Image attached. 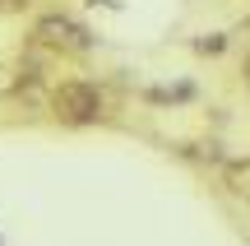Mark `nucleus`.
Listing matches in <instances>:
<instances>
[{"mask_svg": "<svg viewBox=\"0 0 250 246\" xmlns=\"http://www.w3.org/2000/svg\"><path fill=\"white\" fill-rule=\"evenodd\" d=\"M51 107H56V116L70 121V126H93V121H102V107H107V102H102V93L93 89V84L65 79V84H56Z\"/></svg>", "mask_w": 250, "mask_h": 246, "instance_id": "f257e3e1", "label": "nucleus"}, {"mask_svg": "<svg viewBox=\"0 0 250 246\" xmlns=\"http://www.w3.org/2000/svg\"><path fill=\"white\" fill-rule=\"evenodd\" d=\"M33 42L42 51H56V56H83L88 51V33L65 14H42L33 23Z\"/></svg>", "mask_w": 250, "mask_h": 246, "instance_id": "f03ea898", "label": "nucleus"}, {"mask_svg": "<svg viewBox=\"0 0 250 246\" xmlns=\"http://www.w3.org/2000/svg\"><path fill=\"white\" fill-rule=\"evenodd\" d=\"M223 186L236 195V200L250 204V158H232V163L223 167Z\"/></svg>", "mask_w": 250, "mask_h": 246, "instance_id": "7ed1b4c3", "label": "nucleus"}, {"mask_svg": "<svg viewBox=\"0 0 250 246\" xmlns=\"http://www.w3.org/2000/svg\"><path fill=\"white\" fill-rule=\"evenodd\" d=\"M0 9L5 14H19V9H28V0H0Z\"/></svg>", "mask_w": 250, "mask_h": 246, "instance_id": "20e7f679", "label": "nucleus"}, {"mask_svg": "<svg viewBox=\"0 0 250 246\" xmlns=\"http://www.w3.org/2000/svg\"><path fill=\"white\" fill-rule=\"evenodd\" d=\"M246 79H250V56H246Z\"/></svg>", "mask_w": 250, "mask_h": 246, "instance_id": "39448f33", "label": "nucleus"}]
</instances>
